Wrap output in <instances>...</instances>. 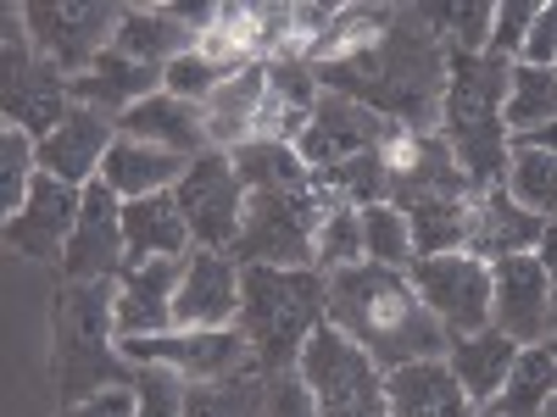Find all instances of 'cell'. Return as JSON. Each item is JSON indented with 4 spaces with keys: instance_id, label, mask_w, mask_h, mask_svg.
<instances>
[{
    "instance_id": "44dd1931",
    "label": "cell",
    "mask_w": 557,
    "mask_h": 417,
    "mask_svg": "<svg viewBox=\"0 0 557 417\" xmlns=\"http://www.w3.org/2000/svg\"><path fill=\"white\" fill-rule=\"evenodd\" d=\"M112 139H117L112 117L89 112V106H73L57 134L39 139V173H51V178L73 184V190H84V184L101 178V162L112 151Z\"/></svg>"
},
{
    "instance_id": "f546056e",
    "label": "cell",
    "mask_w": 557,
    "mask_h": 417,
    "mask_svg": "<svg viewBox=\"0 0 557 417\" xmlns=\"http://www.w3.org/2000/svg\"><path fill=\"white\" fill-rule=\"evenodd\" d=\"M557 395V356L552 345H524L513 374H507L502 395L485 406V417H541L546 401Z\"/></svg>"
},
{
    "instance_id": "c3c4849f",
    "label": "cell",
    "mask_w": 557,
    "mask_h": 417,
    "mask_svg": "<svg viewBox=\"0 0 557 417\" xmlns=\"http://www.w3.org/2000/svg\"><path fill=\"white\" fill-rule=\"evenodd\" d=\"M480 417H485V412H480Z\"/></svg>"
},
{
    "instance_id": "52a82bcc",
    "label": "cell",
    "mask_w": 557,
    "mask_h": 417,
    "mask_svg": "<svg viewBox=\"0 0 557 417\" xmlns=\"http://www.w3.org/2000/svg\"><path fill=\"white\" fill-rule=\"evenodd\" d=\"M296 374L307 379V390L318 401V417H391L380 362L362 345H351L335 323H323V329L307 340Z\"/></svg>"
},
{
    "instance_id": "d6986e66",
    "label": "cell",
    "mask_w": 557,
    "mask_h": 417,
    "mask_svg": "<svg viewBox=\"0 0 557 417\" xmlns=\"http://www.w3.org/2000/svg\"><path fill=\"white\" fill-rule=\"evenodd\" d=\"M178 278H184V256H157V262H139L117 278V340H139V334H168L173 329V295H178Z\"/></svg>"
},
{
    "instance_id": "603a6c76",
    "label": "cell",
    "mask_w": 557,
    "mask_h": 417,
    "mask_svg": "<svg viewBox=\"0 0 557 417\" xmlns=\"http://www.w3.org/2000/svg\"><path fill=\"white\" fill-rule=\"evenodd\" d=\"M168 84V67H146V62H128V56H117L112 45L89 62V73H78V78H67V96H73V106H89V112H101V117H123L128 106H139V101H151L157 89Z\"/></svg>"
},
{
    "instance_id": "74e56055",
    "label": "cell",
    "mask_w": 557,
    "mask_h": 417,
    "mask_svg": "<svg viewBox=\"0 0 557 417\" xmlns=\"http://www.w3.org/2000/svg\"><path fill=\"white\" fill-rule=\"evenodd\" d=\"M362 256L380 262V267H412V228H407V212L396 201H380V206H362Z\"/></svg>"
},
{
    "instance_id": "4316f807",
    "label": "cell",
    "mask_w": 557,
    "mask_h": 417,
    "mask_svg": "<svg viewBox=\"0 0 557 417\" xmlns=\"http://www.w3.org/2000/svg\"><path fill=\"white\" fill-rule=\"evenodd\" d=\"M123 245H128V267L157 262V256H190V223H184L173 190L168 195H146V201H123Z\"/></svg>"
},
{
    "instance_id": "5bb4252c",
    "label": "cell",
    "mask_w": 557,
    "mask_h": 417,
    "mask_svg": "<svg viewBox=\"0 0 557 417\" xmlns=\"http://www.w3.org/2000/svg\"><path fill=\"white\" fill-rule=\"evenodd\" d=\"M552 306H557V290L535 251L491 262V329H502L513 345H546Z\"/></svg>"
},
{
    "instance_id": "5b68a950",
    "label": "cell",
    "mask_w": 557,
    "mask_h": 417,
    "mask_svg": "<svg viewBox=\"0 0 557 417\" xmlns=\"http://www.w3.org/2000/svg\"><path fill=\"white\" fill-rule=\"evenodd\" d=\"M507 73L513 62L496 56H469V51H446V101H441V134L457 156V167L469 173L474 195L507 178Z\"/></svg>"
},
{
    "instance_id": "8fae6325",
    "label": "cell",
    "mask_w": 557,
    "mask_h": 417,
    "mask_svg": "<svg viewBox=\"0 0 557 417\" xmlns=\"http://www.w3.org/2000/svg\"><path fill=\"white\" fill-rule=\"evenodd\" d=\"M117 351L134 367H168L184 384H207L223 374H240V367H257L240 329H168V334L117 340Z\"/></svg>"
},
{
    "instance_id": "4dcf8cb0",
    "label": "cell",
    "mask_w": 557,
    "mask_h": 417,
    "mask_svg": "<svg viewBox=\"0 0 557 417\" xmlns=\"http://www.w3.org/2000/svg\"><path fill=\"white\" fill-rule=\"evenodd\" d=\"M268 412V379L257 367L223 374L207 384H184V417H262Z\"/></svg>"
},
{
    "instance_id": "7c38bea8",
    "label": "cell",
    "mask_w": 557,
    "mask_h": 417,
    "mask_svg": "<svg viewBox=\"0 0 557 417\" xmlns=\"http://www.w3.org/2000/svg\"><path fill=\"white\" fill-rule=\"evenodd\" d=\"M418 301L435 312V323L457 340V334H480L491 329V267L474 262L469 251L451 256H418L407 267Z\"/></svg>"
},
{
    "instance_id": "4fadbf2b",
    "label": "cell",
    "mask_w": 557,
    "mask_h": 417,
    "mask_svg": "<svg viewBox=\"0 0 557 417\" xmlns=\"http://www.w3.org/2000/svg\"><path fill=\"white\" fill-rule=\"evenodd\" d=\"M396 134H407V128L385 123L380 112H368V106L351 101V96H330V89H323L318 106H312V117H307V128H301V139H296V156H301L312 173H323V167H335V162H351V156H362V151L391 146Z\"/></svg>"
},
{
    "instance_id": "30bf717a",
    "label": "cell",
    "mask_w": 557,
    "mask_h": 417,
    "mask_svg": "<svg viewBox=\"0 0 557 417\" xmlns=\"http://www.w3.org/2000/svg\"><path fill=\"white\" fill-rule=\"evenodd\" d=\"M173 201H178L184 223H190L196 251H235L240 217H246V190H240V173H235V162H228V151L196 156L190 173L178 178Z\"/></svg>"
},
{
    "instance_id": "1f68e13d",
    "label": "cell",
    "mask_w": 557,
    "mask_h": 417,
    "mask_svg": "<svg viewBox=\"0 0 557 417\" xmlns=\"http://www.w3.org/2000/svg\"><path fill=\"white\" fill-rule=\"evenodd\" d=\"M407 228H412V262L418 256H451L469 245V201L430 195V201H407Z\"/></svg>"
},
{
    "instance_id": "83f0119b",
    "label": "cell",
    "mask_w": 557,
    "mask_h": 417,
    "mask_svg": "<svg viewBox=\"0 0 557 417\" xmlns=\"http://www.w3.org/2000/svg\"><path fill=\"white\" fill-rule=\"evenodd\" d=\"M519 351H524V345H513L502 329H480V334H457V340L446 345V367L457 374V384L469 390V401L485 412V406L502 395V384H507V374H513Z\"/></svg>"
},
{
    "instance_id": "e575fe53",
    "label": "cell",
    "mask_w": 557,
    "mask_h": 417,
    "mask_svg": "<svg viewBox=\"0 0 557 417\" xmlns=\"http://www.w3.org/2000/svg\"><path fill=\"white\" fill-rule=\"evenodd\" d=\"M507 195H513L524 212H535L541 223L557 217V156L552 151H530V146H513L507 151Z\"/></svg>"
},
{
    "instance_id": "8d00e7d4",
    "label": "cell",
    "mask_w": 557,
    "mask_h": 417,
    "mask_svg": "<svg viewBox=\"0 0 557 417\" xmlns=\"http://www.w3.org/2000/svg\"><path fill=\"white\" fill-rule=\"evenodd\" d=\"M424 23L435 28V39L446 51H469V56H485L491 45V23H496V7L485 0H451V7H418Z\"/></svg>"
},
{
    "instance_id": "ac0fdd59",
    "label": "cell",
    "mask_w": 557,
    "mask_h": 417,
    "mask_svg": "<svg viewBox=\"0 0 557 417\" xmlns=\"http://www.w3.org/2000/svg\"><path fill=\"white\" fill-rule=\"evenodd\" d=\"M430 195H451V201H469L474 184L469 173L457 167L446 134H396L391 139V201H430Z\"/></svg>"
},
{
    "instance_id": "7a4b0ae2",
    "label": "cell",
    "mask_w": 557,
    "mask_h": 417,
    "mask_svg": "<svg viewBox=\"0 0 557 417\" xmlns=\"http://www.w3.org/2000/svg\"><path fill=\"white\" fill-rule=\"evenodd\" d=\"M330 323L380 362V374H391L401 362L446 356V345H451L435 312L418 301L412 278L401 267H380V262H357V267L330 273Z\"/></svg>"
},
{
    "instance_id": "ee69618b",
    "label": "cell",
    "mask_w": 557,
    "mask_h": 417,
    "mask_svg": "<svg viewBox=\"0 0 557 417\" xmlns=\"http://www.w3.org/2000/svg\"><path fill=\"white\" fill-rule=\"evenodd\" d=\"M57 417H139V395L134 390H101L78 406H62Z\"/></svg>"
},
{
    "instance_id": "7bdbcfd3",
    "label": "cell",
    "mask_w": 557,
    "mask_h": 417,
    "mask_svg": "<svg viewBox=\"0 0 557 417\" xmlns=\"http://www.w3.org/2000/svg\"><path fill=\"white\" fill-rule=\"evenodd\" d=\"M519 62H530V67H557V0L535 12L530 39H524V56H519Z\"/></svg>"
},
{
    "instance_id": "f6af8a7d",
    "label": "cell",
    "mask_w": 557,
    "mask_h": 417,
    "mask_svg": "<svg viewBox=\"0 0 557 417\" xmlns=\"http://www.w3.org/2000/svg\"><path fill=\"white\" fill-rule=\"evenodd\" d=\"M535 256H541V267H546V278H552V290H557V217L546 223V235H541Z\"/></svg>"
},
{
    "instance_id": "7dc6e473",
    "label": "cell",
    "mask_w": 557,
    "mask_h": 417,
    "mask_svg": "<svg viewBox=\"0 0 557 417\" xmlns=\"http://www.w3.org/2000/svg\"><path fill=\"white\" fill-rule=\"evenodd\" d=\"M541 417H557V395H552V401H546V412H541Z\"/></svg>"
},
{
    "instance_id": "6da1fadb",
    "label": "cell",
    "mask_w": 557,
    "mask_h": 417,
    "mask_svg": "<svg viewBox=\"0 0 557 417\" xmlns=\"http://www.w3.org/2000/svg\"><path fill=\"white\" fill-rule=\"evenodd\" d=\"M318 89L351 96L368 112L407 134H435L441 128V101H446V45L424 23L418 7H396L391 23L346 51L312 62Z\"/></svg>"
},
{
    "instance_id": "d4e9b609",
    "label": "cell",
    "mask_w": 557,
    "mask_h": 417,
    "mask_svg": "<svg viewBox=\"0 0 557 417\" xmlns=\"http://www.w3.org/2000/svg\"><path fill=\"white\" fill-rule=\"evenodd\" d=\"M117 134H123V139H146V146H162V151L190 156V162L212 151V146H207V117H201V106L168 96V89H157L151 101L128 106V112L117 117Z\"/></svg>"
},
{
    "instance_id": "b9f144b4",
    "label": "cell",
    "mask_w": 557,
    "mask_h": 417,
    "mask_svg": "<svg viewBox=\"0 0 557 417\" xmlns=\"http://www.w3.org/2000/svg\"><path fill=\"white\" fill-rule=\"evenodd\" d=\"M262 417H318V401L307 390L301 374H285V379H268V412Z\"/></svg>"
},
{
    "instance_id": "836d02e7",
    "label": "cell",
    "mask_w": 557,
    "mask_h": 417,
    "mask_svg": "<svg viewBox=\"0 0 557 417\" xmlns=\"http://www.w3.org/2000/svg\"><path fill=\"white\" fill-rule=\"evenodd\" d=\"M312 190H330V195L351 201L357 212L391 201V146L362 151V156H351V162H335V167L312 173Z\"/></svg>"
},
{
    "instance_id": "277c9868",
    "label": "cell",
    "mask_w": 557,
    "mask_h": 417,
    "mask_svg": "<svg viewBox=\"0 0 557 417\" xmlns=\"http://www.w3.org/2000/svg\"><path fill=\"white\" fill-rule=\"evenodd\" d=\"M117 278L62 285L51 301V384L57 406H78L101 390H134L139 367L117 351Z\"/></svg>"
},
{
    "instance_id": "2e32d148",
    "label": "cell",
    "mask_w": 557,
    "mask_h": 417,
    "mask_svg": "<svg viewBox=\"0 0 557 417\" xmlns=\"http://www.w3.org/2000/svg\"><path fill=\"white\" fill-rule=\"evenodd\" d=\"M78 212H84V190H73V184H62L51 173H39L23 212L7 217V251H17L28 262H57L62 267L67 240L78 228Z\"/></svg>"
},
{
    "instance_id": "f35d334b",
    "label": "cell",
    "mask_w": 557,
    "mask_h": 417,
    "mask_svg": "<svg viewBox=\"0 0 557 417\" xmlns=\"http://www.w3.org/2000/svg\"><path fill=\"white\" fill-rule=\"evenodd\" d=\"M39 178V139H28L23 128H7L0 134V212H23L28 190Z\"/></svg>"
},
{
    "instance_id": "ba28073f",
    "label": "cell",
    "mask_w": 557,
    "mask_h": 417,
    "mask_svg": "<svg viewBox=\"0 0 557 417\" xmlns=\"http://www.w3.org/2000/svg\"><path fill=\"white\" fill-rule=\"evenodd\" d=\"M0 106H7V128H23L28 139L57 134L73 112L67 73L39 56L17 34V12H7V62H0Z\"/></svg>"
},
{
    "instance_id": "bcb514c9",
    "label": "cell",
    "mask_w": 557,
    "mask_h": 417,
    "mask_svg": "<svg viewBox=\"0 0 557 417\" xmlns=\"http://www.w3.org/2000/svg\"><path fill=\"white\" fill-rule=\"evenodd\" d=\"M546 345H552V356H557V306H552V334H546Z\"/></svg>"
},
{
    "instance_id": "484cf974",
    "label": "cell",
    "mask_w": 557,
    "mask_h": 417,
    "mask_svg": "<svg viewBox=\"0 0 557 417\" xmlns=\"http://www.w3.org/2000/svg\"><path fill=\"white\" fill-rule=\"evenodd\" d=\"M190 173V156H173L162 146H146V139H112V151L101 162V178L112 184V195L123 201H146V195H168L178 190V178Z\"/></svg>"
},
{
    "instance_id": "9c48e42d",
    "label": "cell",
    "mask_w": 557,
    "mask_h": 417,
    "mask_svg": "<svg viewBox=\"0 0 557 417\" xmlns=\"http://www.w3.org/2000/svg\"><path fill=\"white\" fill-rule=\"evenodd\" d=\"M17 17L34 34V51L51 56L67 78H78L112 45L123 7H107V0H67V7L62 0H28Z\"/></svg>"
},
{
    "instance_id": "e0dca14e",
    "label": "cell",
    "mask_w": 557,
    "mask_h": 417,
    "mask_svg": "<svg viewBox=\"0 0 557 417\" xmlns=\"http://www.w3.org/2000/svg\"><path fill=\"white\" fill-rule=\"evenodd\" d=\"M240 317V262L228 251H190L173 295V329H235Z\"/></svg>"
},
{
    "instance_id": "d590c367",
    "label": "cell",
    "mask_w": 557,
    "mask_h": 417,
    "mask_svg": "<svg viewBox=\"0 0 557 417\" xmlns=\"http://www.w3.org/2000/svg\"><path fill=\"white\" fill-rule=\"evenodd\" d=\"M323 195V217H318V273H341V267H357L368 262L362 256V212L330 190Z\"/></svg>"
},
{
    "instance_id": "3957f363",
    "label": "cell",
    "mask_w": 557,
    "mask_h": 417,
    "mask_svg": "<svg viewBox=\"0 0 557 417\" xmlns=\"http://www.w3.org/2000/svg\"><path fill=\"white\" fill-rule=\"evenodd\" d=\"M323 323H330V273H318V267H240L235 329L246 334L262 379L296 374L307 340Z\"/></svg>"
},
{
    "instance_id": "ffe728a7",
    "label": "cell",
    "mask_w": 557,
    "mask_h": 417,
    "mask_svg": "<svg viewBox=\"0 0 557 417\" xmlns=\"http://www.w3.org/2000/svg\"><path fill=\"white\" fill-rule=\"evenodd\" d=\"M546 235V223L535 212H524L513 195H507V184H491V190L469 195V251L474 262H502V256H524L535 251Z\"/></svg>"
},
{
    "instance_id": "d6a6232c",
    "label": "cell",
    "mask_w": 557,
    "mask_h": 417,
    "mask_svg": "<svg viewBox=\"0 0 557 417\" xmlns=\"http://www.w3.org/2000/svg\"><path fill=\"white\" fill-rule=\"evenodd\" d=\"M507 134H535L546 123H557V67H530V62H513L507 73Z\"/></svg>"
},
{
    "instance_id": "cb8c5ba5",
    "label": "cell",
    "mask_w": 557,
    "mask_h": 417,
    "mask_svg": "<svg viewBox=\"0 0 557 417\" xmlns=\"http://www.w3.org/2000/svg\"><path fill=\"white\" fill-rule=\"evenodd\" d=\"M201 28H190L184 17H173V7H123L117 34H112V51L128 62H146V67H173L178 56L201 51Z\"/></svg>"
},
{
    "instance_id": "ab89813d",
    "label": "cell",
    "mask_w": 557,
    "mask_h": 417,
    "mask_svg": "<svg viewBox=\"0 0 557 417\" xmlns=\"http://www.w3.org/2000/svg\"><path fill=\"white\" fill-rule=\"evenodd\" d=\"M535 0H502L496 7V23H491V45H485V56L496 62H519L524 56V39H530V23H535Z\"/></svg>"
},
{
    "instance_id": "7402d4cb",
    "label": "cell",
    "mask_w": 557,
    "mask_h": 417,
    "mask_svg": "<svg viewBox=\"0 0 557 417\" xmlns=\"http://www.w3.org/2000/svg\"><path fill=\"white\" fill-rule=\"evenodd\" d=\"M385 406H391V417H480V406L457 384L446 356L391 367L385 374Z\"/></svg>"
},
{
    "instance_id": "f1b7e54d",
    "label": "cell",
    "mask_w": 557,
    "mask_h": 417,
    "mask_svg": "<svg viewBox=\"0 0 557 417\" xmlns=\"http://www.w3.org/2000/svg\"><path fill=\"white\" fill-rule=\"evenodd\" d=\"M262 101H268V56L251 62V67H240V73L228 78L218 96L201 106V117H207V146H212V151H235V146H246V139L257 134V112H262Z\"/></svg>"
},
{
    "instance_id": "60d3db41",
    "label": "cell",
    "mask_w": 557,
    "mask_h": 417,
    "mask_svg": "<svg viewBox=\"0 0 557 417\" xmlns=\"http://www.w3.org/2000/svg\"><path fill=\"white\" fill-rule=\"evenodd\" d=\"M134 395H139V417H184V379L168 374V367H139Z\"/></svg>"
},
{
    "instance_id": "8992f818",
    "label": "cell",
    "mask_w": 557,
    "mask_h": 417,
    "mask_svg": "<svg viewBox=\"0 0 557 417\" xmlns=\"http://www.w3.org/2000/svg\"><path fill=\"white\" fill-rule=\"evenodd\" d=\"M318 217L323 195L307 178H273V184H246V217L235 256L240 267H318Z\"/></svg>"
},
{
    "instance_id": "9a60e30c",
    "label": "cell",
    "mask_w": 557,
    "mask_h": 417,
    "mask_svg": "<svg viewBox=\"0 0 557 417\" xmlns=\"http://www.w3.org/2000/svg\"><path fill=\"white\" fill-rule=\"evenodd\" d=\"M128 273V245H123V195H112V184L96 178L84 184V212L62 256V285H101V278Z\"/></svg>"
}]
</instances>
